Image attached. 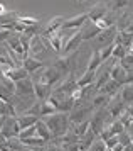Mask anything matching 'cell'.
Returning a JSON list of instances; mask_svg holds the SVG:
<instances>
[{"label": "cell", "instance_id": "obj_17", "mask_svg": "<svg viewBox=\"0 0 133 151\" xmlns=\"http://www.w3.org/2000/svg\"><path fill=\"white\" fill-rule=\"evenodd\" d=\"M127 76H128V70L121 65L120 61H116L111 65V78L116 80V82H120L121 85H125L127 82Z\"/></svg>", "mask_w": 133, "mask_h": 151}, {"label": "cell", "instance_id": "obj_55", "mask_svg": "<svg viewBox=\"0 0 133 151\" xmlns=\"http://www.w3.org/2000/svg\"><path fill=\"white\" fill-rule=\"evenodd\" d=\"M0 151H2V148H0Z\"/></svg>", "mask_w": 133, "mask_h": 151}, {"label": "cell", "instance_id": "obj_40", "mask_svg": "<svg viewBox=\"0 0 133 151\" xmlns=\"http://www.w3.org/2000/svg\"><path fill=\"white\" fill-rule=\"evenodd\" d=\"M89 151H106V143H105L103 139H96V141L91 144Z\"/></svg>", "mask_w": 133, "mask_h": 151}, {"label": "cell", "instance_id": "obj_27", "mask_svg": "<svg viewBox=\"0 0 133 151\" xmlns=\"http://www.w3.org/2000/svg\"><path fill=\"white\" fill-rule=\"evenodd\" d=\"M110 80H111V66H110L106 71H101L100 75L96 76V82H94V87H96V90L100 92V90L103 88V87H105V85H106Z\"/></svg>", "mask_w": 133, "mask_h": 151}, {"label": "cell", "instance_id": "obj_24", "mask_svg": "<svg viewBox=\"0 0 133 151\" xmlns=\"http://www.w3.org/2000/svg\"><path fill=\"white\" fill-rule=\"evenodd\" d=\"M121 87H123V85H121L120 82H116V80H113V78H111V80H110V82H108L106 85H105V87L98 92V93H105V95L115 97L116 93H118V90H121Z\"/></svg>", "mask_w": 133, "mask_h": 151}, {"label": "cell", "instance_id": "obj_23", "mask_svg": "<svg viewBox=\"0 0 133 151\" xmlns=\"http://www.w3.org/2000/svg\"><path fill=\"white\" fill-rule=\"evenodd\" d=\"M116 32H118L116 26H113V27H110V29H105V31H101V34L98 36V42H105V46H106V44H111V42H115Z\"/></svg>", "mask_w": 133, "mask_h": 151}, {"label": "cell", "instance_id": "obj_49", "mask_svg": "<svg viewBox=\"0 0 133 151\" xmlns=\"http://www.w3.org/2000/svg\"><path fill=\"white\" fill-rule=\"evenodd\" d=\"M4 14H7V9L4 4H0V15H4Z\"/></svg>", "mask_w": 133, "mask_h": 151}, {"label": "cell", "instance_id": "obj_28", "mask_svg": "<svg viewBox=\"0 0 133 151\" xmlns=\"http://www.w3.org/2000/svg\"><path fill=\"white\" fill-rule=\"evenodd\" d=\"M44 48H46V46H44V42H42V37H40V36H34L32 42H30V49H29V56H34V58H35Z\"/></svg>", "mask_w": 133, "mask_h": 151}, {"label": "cell", "instance_id": "obj_42", "mask_svg": "<svg viewBox=\"0 0 133 151\" xmlns=\"http://www.w3.org/2000/svg\"><path fill=\"white\" fill-rule=\"evenodd\" d=\"M12 34V31L10 29H5V27H0V42H5L8 37Z\"/></svg>", "mask_w": 133, "mask_h": 151}, {"label": "cell", "instance_id": "obj_31", "mask_svg": "<svg viewBox=\"0 0 133 151\" xmlns=\"http://www.w3.org/2000/svg\"><path fill=\"white\" fill-rule=\"evenodd\" d=\"M120 97L123 99V102L130 105L133 104V83H128V85H123L120 90Z\"/></svg>", "mask_w": 133, "mask_h": 151}, {"label": "cell", "instance_id": "obj_47", "mask_svg": "<svg viewBox=\"0 0 133 151\" xmlns=\"http://www.w3.org/2000/svg\"><path fill=\"white\" fill-rule=\"evenodd\" d=\"M123 151H133V141H132L130 144H127V146L123 148Z\"/></svg>", "mask_w": 133, "mask_h": 151}, {"label": "cell", "instance_id": "obj_37", "mask_svg": "<svg viewBox=\"0 0 133 151\" xmlns=\"http://www.w3.org/2000/svg\"><path fill=\"white\" fill-rule=\"evenodd\" d=\"M73 129L79 137H83L88 131H89V121H84V122H81V124H76V126H73Z\"/></svg>", "mask_w": 133, "mask_h": 151}, {"label": "cell", "instance_id": "obj_11", "mask_svg": "<svg viewBox=\"0 0 133 151\" xmlns=\"http://www.w3.org/2000/svg\"><path fill=\"white\" fill-rule=\"evenodd\" d=\"M83 42V36H81V31L78 32H74L71 37H67L66 41H64V46H62V56H67V55H74L78 48H79V44Z\"/></svg>", "mask_w": 133, "mask_h": 151}, {"label": "cell", "instance_id": "obj_5", "mask_svg": "<svg viewBox=\"0 0 133 151\" xmlns=\"http://www.w3.org/2000/svg\"><path fill=\"white\" fill-rule=\"evenodd\" d=\"M127 104L123 102V99L120 97V93H116L115 97H111V100H110V104H108V114H110V117L113 119V121H116V119H120L123 114H125V110H127Z\"/></svg>", "mask_w": 133, "mask_h": 151}, {"label": "cell", "instance_id": "obj_4", "mask_svg": "<svg viewBox=\"0 0 133 151\" xmlns=\"http://www.w3.org/2000/svg\"><path fill=\"white\" fill-rule=\"evenodd\" d=\"M106 116H110L106 109H98V110H94L93 116L89 117V129L93 131L96 136H100L101 132H103V129L108 126Z\"/></svg>", "mask_w": 133, "mask_h": 151}, {"label": "cell", "instance_id": "obj_29", "mask_svg": "<svg viewBox=\"0 0 133 151\" xmlns=\"http://www.w3.org/2000/svg\"><path fill=\"white\" fill-rule=\"evenodd\" d=\"M94 82H96V73L94 71H86V73H83L78 78V87L79 88H84V87H88V85H91Z\"/></svg>", "mask_w": 133, "mask_h": 151}, {"label": "cell", "instance_id": "obj_46", "mask_svg": "<svg viewBox=\"0 0 133 151\" xmlns=\"http://www.w3.org/2000/svg\"><path fill=\"white\" fill-rule=\"evenodd\" d=\"M7 141H8V139H7V137L4 136L2 132H0V146H4V144H7Z\"/></svg>", "mask_w": 133, "mask_h": 151}, {"label": "cell", "instance_id": "obj_12", "mask_svg": "<svg viewBox=\"0 0 133 151\" xmlns=\"http://www.w3.org/2000/svg\"><path fill=\"white\" fill-rule=\"evenodd\" d=\"M7 139H12V137H19L20 134V126H19V121H17V117H7L5 124H4V127L0 131Z\"/></svg>", "mask_w": 133, "mask_h": 151}, {"label": "cell", "instance_id": "obj_53", "mask_svg": "<svg viewBox=\"0 0 133 151\" xmlns=\"http://www.w3.org/2000/svg\"><path fill=\"white\" fill-rule=\"evenodd\" d=\"M106 151H113V150H110V148H106Z\"/></svg>", "mask_w": 133, "mask_h": 151}, {"label": "cell", "instance_id": "obj_22", "mask_svg": "<svg viewBox=\"0 0 133 151\" xmlns=\"http://www.w3.org/2000/svg\"><path fill=\"white\" fill-rule=\"evenodd\" d=\"M101 65H103V58L100 55V49H94L93 53H91V58H89V61H88V66H86V71H98Z\"/></svg>", "mask_w": 133, "mask_h": 151}, {"label": "cell", "instance_id": "obj_7", "mask_svg": "<svg viewBox=\"0 0 133 151\" xmlns=\"http://www.w3.org/2000/svg\"><path fill=\"white\" fill-rule=\"evenodd\" d=\"M52 66H56V68L59 70L61 73H62V76H67V75H71V73H74L76 58H74V55L61 56L59 60H56V61L52 63Z\"/></svg>", "mask_w": 133, "mask_h": 151}, {"label": "cell", "instance_id": "obj_25", "mask_svg": "<svg viewBox=\"0 0 133 151\" xmlns=\"http://www.w3.org/2000/svg\"><path fill=\"white\" fill-rule=\"evenodd\" d=\"M133 42V34L128 32V31H118L116 32V37H115V44H121L125 48H130Z\"/></svg>", "mask_w": 133, "mask_h": 151}, {"label": "cell", "instance_id": "obj_48", "mask_svg": "<svg viewBox=\"0 0 133 151\" xmlns=\"http://www.w3.org/2000/svg\"><path fill=\"white\" fill-rule=\"evenodd\" d=\"M123 148H125V146H123V144H120V143H118V144H116V146H115V148H113V151H123Z\"/></svg>", "mask_w": 133, "mask_h": 151}, {"label": "cell", "instance_id": "obj_9", "mask_svg": "<svg viewBox=\"0 0 133 151\" xmlns=\"http://www.w3.org/2000/svg\"><path fill=\"white\" fill-rule=\"evenodd\" d=\"M15 97H17V99H22V97H35L34 80L30 76L15 82Z\"/></svg>", "mask_w": 133, "mask_h": 151}, {"label": "cell", "instance_id": "obj_10", "mask_svg": "<svg viewBox=\"0 0 133 151\" xmlns=\"http://www.w3.org/2000/svg\"><path fill=\"white\" fill-rule=\"evenodd\" d=\"M4 44H5V48H8L10 51H13V53L19 56L20 60H22V61H24L27 56H29V55L25 53L24 46H22V42H20V36L17 34V32H15V34H10V37H8V39L4 42Z\"/></svg>", "mask_w": 133, "mask_h": 151}, {"label": "cell", "instance_id": "obj_26", "mask_svg": "<svg viewBox=\"0 0 133 151\" xmlns=\"http://www.w3.org/2000/svg\"><path fill=\"white\" fill-rule=\"evenodd\" d=\"M110 100H111V97H110V95H105V93H96V95H94V99L91 100V104H93L94 110L106 109L108 104H110Z\"/></svg>", "mask_w": 133, "mask_h": 151}, {"label": "cell", "instance_id": "obj_44", "mask_svg": "<svg viewBox=\"0 0 133 151\" xmlns=\"http://www.w3.org/2000/svg\"><path fill=\"white\" fill-rule=\"evenodd\" d=\"M128 83H133V66H132V68H128V76H127L125 85H128Z\"/></svg>", "mask_w": 133, "mask_h": 151}, {"label": "cell", "instance_id": "obj_54", "mask_svg": "<svg viewBox=\"0 0 133 151\" xmlns=\"http://www.w3.org/2000/svg\"><path fill=\"white\" fill-rule=\"evenodd\" d=\"M2 102H4V100H2V99H0V104H2Z\"/></svg>", "mask_w": 133, "mask_h": 151}, {"label": "cell", "instance_id": "obj_32", "mask_svg": "<svg viewBox=\"0 0 133 151\" xmlns=\"http://www.w3.org/2000/svg\"><path fill=\"white\" fill-rule=\"evenodd\" d=\"M108 129H110V132H111V136H120L121 132L127 131V127L123 126V122H121L120 119H116V121L108 124Z\"/></svg>", "mask_w": 133, "mask_h": 151}, {"label": "cell", "instance_id": "obj_35", "mask_svg": "<svg viewBox=\"0 0 133 151\" xmlns=\"http://www.w3.org/2000/svg\"><path fill=\"white\" fill-rule=\"evenodd\" d=\"M130 4H132V0H111V4H110V10H113V12H120V10H123V9H127Z\"/></svg>", "mask_w": 133, "mask_h": 151}, {"label": "cell", "instance_id": "obj_45", "mask_svg": "<svg viewBox=\"0 0 133 151\" xmlns=\"http://www.w3.org/2000/svg\"><path fill=\"white\" fill-rule=\"evenodd\" d=\"M125 114H128V116H133V104H130L127 107V110H125Z\"/></svg>", "mask_w": 133, "mask_h": 151}, {"label": "cell", "instance_id": "obj_52", "mask_svg": "<svg viewBox=\"0 0 133 151\" xmlns=\"http://www.w3.org/2000/svg\"><path fill=\"white\" fill-rule=\"evenodd\" d=\"M78 2H79V4H83V2H86V0H78Z\"/></svg>", "mask_w": 133, "mask_h": 151}, {"label": "cell", "instance_id": "obj_1", "mask_svg": "<svg viewBox=\"0 0 133 151\" xmlns=\"http://www.w3.org/2000/svg\"><path fill=\"white\" fill-rule=\"evenodd\" d=\"M42 121L47 124V127L51 129L54 139L56 137H61L64 136L67 131L73 127V122H71V117L67 112H56L52 116H47V117H42Z\"/></svg>", "mask_w": 133, "mask_h": 151}, {"label": "cell", "instance_id": "obj_38", "mask_svg": "<svg viewBox=\"0 0 133 151\" xmlns=\"http://www.w3.org/2000/svg\"><path fill=\"white\" fill-rule=\"evenodd\" d=\"M19 22L25 24V26H40V21L37 17H30V15H19Z\"/></svg>", "mask_w": 133, "mask_h": 151}, {"label": "cell", "instance_id": "obj_36", "mask_svg": "<svg viewBox=\"0 0 133 151\" xmlns=\"http://www.w3.org/2000/svg\"><path fill=\"white\" fill-rule=\"evenodd\" d=\"M115 42H111V44H106V46H103V48L100 49V55L101 58H103V61H106L108 58H111L113 56V49H115Z\"/></svg>", "mask_w": 133, "mask_h": 151}, {"label": "cell", "instance_id": "obj_43", "mask_svg": "<svg viewBox=\"0 0 133 151\" xmlns=\"http://www.w3.org/2000/svg\"><path fill=\"white\" fill-rule=\"evenodd\" d=\"M105 143H106V148H110V150H113L115 146L118 144V136H113V137H110V139H106Z\"/></svg>", "mask_w": 133, "mask_h": 151}, {"label": "cell", "instance_id": "obj_2", "mask_svg": "<svg viewBox=\"0 0 133 151\" xmlns=\"http://www.w3.org/2000/svg\"><path fill=\"white\" fill-rule=\"evenodd\" d=\"M62 78H64V76H62V73H61L59 70L56 68V66H52V65H49L47 68H44L42 71H40V75L37 76V80H34V82H40V83L49 85V87L54 88Z\"/></svg>", "mask_w": 133, "mask_h": 151}, {"label": "cell", "instance_id": "obj_3", "mask_svg": "<svg viewBox=\"0 0 133 151\" xmlns=\"http://www.w3.org/2000/svg\"><path fill=\"white\" fill-rule=\"evenodd\" d=\"M93 112H94V107H93L91 102L83 104V105H76V107L69 112V117H71L73 126L84 122V121H89V117L93 116Z\"/></svg>", "mask_w": 133, "mask_h": 151}, {"label": "cell", "instance_id": "obj_18", "mask_svg": "<svg viewBox=\"0 0 133 151\" xmlns=\"http://www.w3.org/2000/svg\"><path fill=\"white\" fill-rule=\"evenodd\" d=\"M4 75L7 78H10L12 82H19V80H24V78H29V73H27V70L24 66H15V68H8L4 71Z\"/></svg>", "mask_w": 133, "mask_h": 151}, {"label": "cell", "instance_id": "obj_8", "mask_svg": "<svg viewBox=\"0 0 133 151\" xmlns=\"http://www.w3.org/2000/svg\"><path fill=\"white\" fill-rule=\"evenodd\" d=\"M62 24H64V19L62 17H52L51 21L44 22L42 26H40V34L42 37H52L56 32H59L61 29H62Z\"/></svg>", "mask_w": 133, "mask_h": 151}, {"label": "cell", "instance_id": "obj_34", "mask_svg": "<svg viewBox=\"0 0 133 151\" xmlns=\"http://www.w3.org/2000/svg\"><path fill=\"white\" fill-rule=\"evenodd\" d=\"M128 53H130V48H125V46H121V44H116L113 49V58L116 61H121L123 58H127Z\"/></svg>", "mask_w": 133, "mask_h": 151}, {"label": "cell", "instance_id": "obj_6", "mask_svg": "<svg viewBox=\"0 0 133 151\" xmlns=\"http://www.w3.org/2000/svg\"><path fill=\"white\" fill-rule=\"evenodd\" d=\"M78 90H79V87H78V80H76L74 73H71V75H67L66 78L62 80V83L56 85V87L52 88V92L64 93V95H74V92H78Z\"/></svg>", "mask_w": 133, "mask_h": 151}, {"label": "cell", "instance_id": "obj_41", "mask_svg": "<svg viewBox=\"0 0 133 151\" xmlns=\"http://www.w3.org/2000/svg\"><path fill=\"white\" fill-rule=\"evenodd\" d=\"M132 137H133V136H130L127 131H125V132H121L120 136H118V143L123 144V146H127V144L132 143Z\"/></svg>", "mask_w": 133, "mask_h": 151}, {"label": "cell", "instance_id": "obj_15", "mask_svg": "<svg viewBox=\"0 0 133 151\" xmlns=\"http://www.w3.org/2000/svg\"><path fill=\"white\" fill-rule=\"evenodd\" d=\"M81 36H83V41H88V39H93V37H98L101 34V29L96 26V22L88 21L83 27L79 29Z\"/></svg>", "mask_w": 133, "mask_h": 151}, {"label": "cell", "instance_id": "obj_19", "mask_svg": "<svg viewBox=\"0 0 133 151\" xmlns=\"http://www.w3.org/2000/svg\"><path fill=\"white\" fill-rule=\"evenodd\" d=\"M35 129H37V136L39 137H42V139L47 141V143H52V139H54L52 132H51V129L47 127V124L44 122L42 119H39V121L35 122Z\"/></svg>", "mask_w": 133, "mask_h": 151}, {"label": "cell", "instance_id": "obj_50", "mask_svg": "<svg viewBox=\"0 0 133 151\" xmlns=\"http://www.w3.org/2000/svg\"><path fill=\"white\" fill-rule=\"evenodd\" d=\"M56 151H69V150H66V148H62V146H57V150Z\"/></svg>", "mask_w": 133, "mask_h": 151}, {"label": "cell", "instance_id": "obj_33", "mask_svg": "<svg viewBox=\"0 0 133 151\" xmlns=\"http://www.w3.org/2000/svg\"><path fill=\"white\" fill-rule=\"evenodd\" d=\"M56 112H57L56 107H54L49 100H42V105H40V119H42V117H47V116H52Z\"/></svg>", "mask_w": 133, "mask_h": 151}, {"label": "cell", "instance_id": "obj_21", "mask_svg": "<svg viewBox=\"0 0 133 151\" xmlns=\"http://www.w3.org/2000/svg\"><path fill=\"white\" fill-rule=\"evenodd\" d=\"M34 90H35L37 100H47L49 95L52 93V87L44 85V83H40V82H34Z\"/></svg>", "mask_w": 133, "mask_h": 151}, {"label": "cell", "instance_id": "obj_16", "mask_svg": "<svg viewBox=\"0 0 133 151\" xmlns=\"http://www.w3.org/2000/svg\"><path fill=\"white\" fill-rule=\"evenodd\" d=\"M22 66L27 70V73L29 75H34L37 70H44L47 68L46 66V63L44 61H40V60H37V58H34V56H27L25 60L22 61Z\"/></svg>", "mask_w": 133, "mask_h": 151}, {"label": "cell", "instance_id": "obj_14", "mask_svg": "<svg viewBox=\"0 0 133 151\" xmlns=\"http://www.w3.org/2000/svg\"><path fill=\"white\" fill-rule=\"evenodd\" d=\"M88 21H89V19H88V14L86 12H83V14H78V15H74V17L64 19L62 29H81Z\"/></svg>", "mask_w": 133, "mask_h": 151}, {"label": "cell", "instance_id": "obj_20", "mask_svg": "<svg viewBox=\"0 0 133 151\" xmlns=\"http://www.w3.org/2000/svg\"><path fill=\"white\" fill-rule=\"evenodd\" d=\"M17 121H19L20 131H24V129H27V127H32V126H35V122L39 121V117L24 112V114H19V116H17Z\"/></svg>", "mask_w": 133, "mask_h": 151}, {"label": "cell", "instance_id": "obj_13", "mask_svg": "<svg viewBox=\"0 0 133 151\" xmlns=\"http://www.w3.org/2000/svg\"><path fill=\"white\" fill-rule=\"evenodd\" d=\"M110 12V7L108 5H105L103 2H98V4H94V5H91V7L88 9V19L91 22H98V21H101L105 15Z\"/></svg>", "mask_w": 133, "mask_h": 151}, {"label": "cell", "instance_id": "obj_51", "mask_svg": "<svg viewBox=\"0 0 133 151\" xmlns=\"http://www.w3.org/2000/svg\"><path fill=\"white\" fill-rule=\"evenodd\" d=\"M130 51H133V42H132V46H130Z\"/></svg>", "mask_w": 133, "mask_h": 151}, {"label": "cell", "instance_id": "obj_39", "mask_svg": "<svg viewBox=\"0 0 133 151\" xmlns=\"http://www.w3.org/2000/svg\"><path fill=\"white\" fill-rule=\"evenodd\" d=\"M37 136V129H35V126H32V127H27V129L20 131L19 134V139L20 141H24V139H29V137H34Z\"/></svg>", "mask_w": 133, "mask_h": 151}, {"label": "cell", "instance_id": "obj_30", "mask_svg": "<svg viewBox=\"0 0 133 151\" xmlns=\"http://www.w3.org/2000/svg\"><path fill=\"white\" fill-rule=\"evenodd\" d=\"M49 46L56 51V53H62V46H64V39L61 36V31L56 32L52 37H49Z\"/></svg>", "mask_w": 133, "mask_h": 151}]
</instances>
